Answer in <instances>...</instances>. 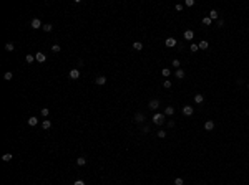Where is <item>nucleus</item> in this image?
Masks as SVG:
<instances>
[{
	"label": "nucleus",
	"instance_id": "14",
	"mask_svg": "<svg viewBox=\"0 0 249 185\" xmlns=\"http://www.w3.org/2000/svg\"><path fill=\"white\" fill-rule=\"evenodd\" d=\"M42 127H43V129H50L52 127V121L50 119H45L43 122H42Z\"/></svg>",
	"mask_w": 249,
	"mask_h": 185
},
{
	"label": "nucleus",
	"instance_id": "25",
	"mask_svg": "<svg viewBox=\"0 0 249 185\" xmlns=\"http://www.w3.org/2000/svg\"><path fill=\"white\" fill-rule=\"evenodd\" d=\"M33 60H35V55H27V56H25L27 63H33Z\"/></svg>",
	"mask_w": 249,
	"mask_h": 185
},
{
	"label": "nucleus",
	"instance_id": "26",
	"mask_svg": "<svg viewBox=\"0 0 249 185\" xmlns=\"http://www.w3.org/2000/svg\"><path fill=\"white\" fill-rule=\"evenodd\" d=\"M203 23H204V25H211V23H213V20L209 18V17H204V18H203Z\"/></svg>",
	"mask_w": 249,
	"mask_h": 185
},
{
	"label": "nucleus",
	"instance_id": "29",
	"mask_svg": "<svg viewBox=\"0 0 249 185\" xmlns=\"http://www.w3.org/2000/svg\"><path fill=\"white\" fill-rule=\"evenodd\" d=\"M48 114H50V111H48L47 107H43V109H42V116H43V117H47Z\"/></svg>",
	"mask_w": 249,
	"mask_h": 185
},
{
	"label": "nucleus",
	"instance_id": "2",
	"mask_svg": "<svg viewBox=\"0 0 249 185\" xmlns=\"http://www.w3.org/2000/svg\"><path fill=\"white\" fill-rule=\"evenodd\" d=\"M148 107L151 111H156L158 107H160V101H158V99H151V101H150V104H148Z\"/></svg>",
	"mask_w": 249,
	"mask_h": 185
},
{
	"label": "nucleus",
	"instance_id": "17",
	"mask_svg": "<svg viewBox=\"0 0 249 185\" xmlns=\"http://www.w3.org/2000/svg\"><path fill=\"white\" fill-rule=\"evenodd\" d=\"M12 159H13L12 154H3V155H2V160H3V162H10Z\"/></svg>",
	"mask_w": 249,
	"mask_h": 185
},
{
	"label": "nucleus",
	"instance_id": "35",
	"mask_svg": "<svg viewBox=\"0 0 249 185\" xmlns=\"http://www.w3.org/2000/svg\"><path fill=\"white\" fill-rule=\"evenodd\" d=\"M194 5V0H186V7H193Z\"/></svg>",
	"mask_w": 249,
	"mask_h": 185
},
{
	"label": "nucleus",
	"instance_id": "30",
	"mask_svg": "<svg viewBox=\"0 0 249 185\" xmlns=\"http://www.w3.org/2000/svg\"><path fill=\"white\" fill-rule=\"evenodd\" d=\"M171 65H173L174 68H178V69H180V65H181V63H180V60H173V63H171Z\"/></svg>",
	"mask_w": 249,
	"mask_h": 185
},
{
	"label": "nucleus",
	"instance_id": "22",
	"mask_svg": "<svg viewBox=\"0 0 249 185\" xmlns=\"http://www.w3.org/2000/svg\"><path fill=\"white\" fill-rule=\"evenodd\" d=\"M42 28H43V31H47V33H50V31L53 30V27H52L50 23H47V25H43V27H42Z\"/></svg>",
	"mask_w": 249,
	"mask_h": 185
},
{
	"label": "nucleus",
	"instance_id": "39",
	"mask_svg": "<svg viewBox=\"0 0 249 185\" xmlns=\"http://www.w3.org/2000/svg\"><path fill=\"white\" fill-rule=\"evenodd\" d=\"M247 89H249V83H247Z\"/></svg>",
	"mask_w": 249,
	"mask_h": 185
},
{
	"label": "nucleus",
	"instance_id": "18",
	"mask_svg": "<svg viewBox=\"0 0 249 185\" xmlns=\"http://www.w3.org/2000/svg\"><path fill=\"white\" fill-rule=\"evenodd\" d=\"M85 164H86V159H85V157H78V159H76V165L82 167V165H85Z\"/></svg>",
	"mask_w": 249,
	"mask_h": 185
},
{
	"label": "nucleus",
	"instance_id": "5",
	"mask_svg": "<svg viewBox=\"0 0 249 185\" xmlns=\"http://www.w3.org/2000/svg\"><path fill=\"white\" fill-rule=\"evenodd\" d=\"M164 45H166V46L168 48H173V46H176V40H174V38H168V40L166 41H164Z\"/></svg>",
	"mask_w": 249,
	"mask_h": 185
},
{
	"label": "nucleus",
	"instance_id": "23",
	"mask_svg": "<svg viewBox=\"0 0 249 185\" xmlns=\"http://www.w3.org/2000/svg\"><path fill=\"white\" fill-rule=\"evenodd\" d=\"M5 50L7 51H13V50H15V45H13V43H7L5 45Z\"/></svg>",
	"mask_w": 249,
	"mask_h": 185
},
{
	"label": "nucleus",
	"instance_id": "6",
	"mask_svg": "<svg viewBox=\"0 0 249 185\" xmlns=\"http://www.w3.org/2000/svg\"><path fill=\"white\" fill-rule=\"evenodd\" d=\"M80 78V71L78 69H72V71H70V79H78Z\"/></svg>",
	"mask_w": 249,
	"mask_h": 185
},
{
	"label": "nucleus",
	"instance_id": "40",
	"mask_svg": "<svg viewBox=\"0 0 249 185\" xmlns=\"http://www.w3.org/2000/svg\"><path fill=\"white\" fill-rule=\"evenodd\" d=\"M247 116H249V111H247Z\"/></svg>",
	"mask_w": 249,
	"mask_h": 185
},
{
	"label": "nucleus",
	"instance_id": "21",
	"mask_svg": "<svg viewBox=\"0 0 249 185\" xmlns=\"http://www.w3.org/2000/svg\"><path fill=\"white\" fill-rule=\"evenodd\" d=\"M176 78H180V79H183L184 78V71H183V69H176Z\"/></svg>",
	"mask_w": 249,
	"mask_h": 185
},
{
	"label": "nucleus",
	"instance_id": "36",
	"mask_svg": "<svg viewBox=\"0 0 249 185\" xmlns=\"http://www.w3.org/2000/svg\"><path fill=\"white\" fill-rule=\"evenodd\" d=\"M73 185H85V182H83V180H75V183Z\"/></svg>",
	"mask_w": 249,
	"mask_h": 185
},
{
	"label": "nucleus",
	"instance_id": "37",
	"mask_svg": "<svg viewBox=\"0 0 249 185\" xmlns=\"http://www.w3.org/2000/svg\"><path fill=\"white\" fill-rule=\"evenodd\" d=\"M143 132H145V134H148V132H150V126H145V127H143Z\"/></svg>",
	"mask_w": 249,
	"mask_h": 185
},
{
	"label": "nucleus",
	"instance_id": "3",
	"mask_svg": "<svg viewBox=\"0 0 249 185\" xmlns=\"http://www.w3.org/2000/svg\"><path fill=\"white\" fill-rule=\"evenodd\" d=\"M193 106H183V114L184 116H193Z\"/></svg>",
	"mask_w": 249,
	"mask_h": 185
},
{
	"label": "nucleus",
	"instance_id": "8",
	"mask_svg": "<svg viewBox=\"0 0 249 185\" xmlns=\"http://www.w3.org/2000/svg\"><path fill=\"white\" fill-rule=\"evenodd\" d=\"M95 83H96L98 86H103L105 83H106V78H105V76H98V78L95 79Z\"/></svg>",
	"mask_w": 249,
	"mask_h": 185
},
{
	"label": "nucleus",
	"instance_id": "4",
	"mask_svg": "<svg viewBox=\"0 0 249 185\" xmlns=\"http://www.w3.org/2000/svg\"><path fill=\"white\" fill-rule=\"evenodd\" d=\"M42 27H43V25H42V22L38 18H33V20H32V28L38 30V28H42Z\"/></svg>",
	"mask_w": 249,
	"mask_h": 185
},
{
	"label": "nucleus",
	"instance_id": "20",
	"mask_svg": "<svg viewBox=\"0 0 249 185\" xmlns=\"http://www.w3.org/2000/svg\"><path fill=\"white\" fill-rule=\"evenodd\" d=\"M209 18H211V20L218 18V10H211V12H209Z\"/></svg>",
	"mask_w": 249,
	"mask_h": 185
},
{
	"label": "nucleus",
	"instance_id": "19",
	"mask_svg": "<svg viewBox=\"0 0 249 185\" xmlns=\"http://www.w3.org/2000/svg\"><path fill=\"white\" fill-rule=\"evenodd\" d=\"M37 122H38V119L35 116H32V117H28V126H37Z\"/></svg>",
	"mask_w": 249,
	"mask_h": 185
},
{
	"label": "nucleus",
	"instance_id": "27",
	"mask_svg": "<svg viewBox=\"0 0 249 185\" xmlns=\"http://www.w3.org/2000/svg\"><path fill=\"white\" fill-rule=\"evenodd\" d=\"M3 78H5V79H7V81H10V79H12V78H13V75H12V73H10V71H8V73H5V75H3Z\"/></svg>",
	"mask_w": 249,
	"mask_h": 185
},
{
	"label": "nucleus",
	"instance_id": "12",
	"mask_svg": "<svg viewBox=\"0 0 249 185\" xmlns=\"http://www.w3.org/2000/svg\"><path fill=\"white\" fill-rule=\"evenodd\" d=\"M174 114V107L173 106H168L166 109H164V116H173Z\"/></svg>",
	"mask_w": 249,
	"mask_h": 185
},
{
	"label": "nucleus",
	"instance_id": "34",
	"mask_svg": "<svg viewBox=\"0 0 249 185\" xmlns=\"http://www.w3.org/2000/svg\"><path fill=\"white\" fill-rule=\"evenodd\" d=\"M161 73H163V76H170V68H164Z\"/></svg>",
	"mask_w": 249,
	"mask_h": 185
},
{
	"label": "nucleus",
	"instance_id": "33",
	"mask_svg": "<svg viewBox=\"0 0 249 185\" xmlns=\"http://www.w3.org/2000/svg\"><path fill=\"white\" fill-rule=\"evenodd\" d=\"M198 50H199V46H198L196 43H193V45H191V51H194V53H196Z\"/></svg>",
	"mask_w": 249,
	"mask_h": 185
},
{
	"label": "nucleus",
	"instance_id": "10",
	"mask_svg": "<svg viewBox=\"0 0 249 185\" xmlns=\"http://www.w3.org/2000/svg\"><path fill=\"white\" fill-rule=\"evenodd\" d=\"M203 101H204V96H203V94H199V93L194 94V103H196V104H201Z\"/></svg>",
	"mask_w": 249,
	"mask_h": 185
},
{
	"label": "nucleus",
	"instance_id": "1",
	"mask_svg": "<svg viewBox=\"0 0 249 185\" xmlns=\"http://www.w3.org/2000/svg\"><path fill=\"white\" fill-rule=\"evenodd\" d=\"M151 121L155 124H158V126H161L164 122V114H161V113H155L153 114V117H151Z\"/></svg>",
	"mask_w": 249,
	"mask_h": 185
},
{
	"label": "nucleus",
	"instance_id": "16",
	"mask_svg": "<svg viewBox=\"0 0 249 185\" xmlns=\"http://www.w3.org/2000/svg\"><path fill=\"white\" fill-rule=\"evenodd\" d=\"M133 48H135L136 51L143 50V43H141V41H135V43H133Z\"/></svg>",
	"mask_w": 249,
	"mask_h": 185
},
{
	"label": "nucleus",
	"instance_id": "9",
	"mask_svg": "<svg viewBox=\"0 0 249 185\" xmlns=\"http://www.w3.org/2000/svg\"><path fill=\"white\" fill-rule=\"evenodd\" d=\"M183 36H184V40H193V38H194V33H193L191 30H186Z\"/></svg>",
	"mask_w": 249,
	"mask_h": 185
},
{
	"label": "nucleus",
	"instance_id": "13",
	"mask_svg": "<svg viewBox=\"0 0 249 185\" xmlns=\"http://www.w3.org/2000/svg\"><path fill=\"white\" fill-rule=\"evenodd\" d=\"M135 121H136V122H143V121H145V114L136 113V114H135Z\"/></svg>",
	"mask_w": 249,
	"mask_h": 185
},
{
	"label": "nucleus",
	"instance_id": "15",
	"mask_svg": "<svg viewBox=\"0 0 249 185\" xmlns=\"http://www.w3.org/2000/svg\"><path fill=\"white\" fill-rule=\"evenodd\" d=\"M198 46H199V50H206V48L209 46V43H208L206 40H203V41H199V45H198Z\"/></svg>",
	"mask_w": 249,
	"mask_h": 185
},
{
	"label": "nucleus",
	"instance_id": "32",
	"mask_svg": "<svg viewBox=\"0 0 249 185\" xmlns=\"http://www.w3.org/2000/svg\"><path fill=\"white\" fill-rule=\"evenodd\" d=\"M171 84H173V83H171L170 79H166V81L163 83V86H164V88H171Z\"/></svg>",
	"mask_w": 249,
	"mask_h": 185
},
{
	"label": "nucleus",
	"instance_id": "28",
	"mask_svg": "<svg viewBox=\"0 0 249 185\" xmlns=\"http://www.w3.org/2000/svg\"><path fill=\"white\" fill-rule=\"evenodd\" d=\"M158 137L164 139V137H166V131H158Z\"/></svg>",
	"mask_w": 249,
	"mask_h": 185
},
{
	"label": "nucleus",
	"instance_id": "38",
	"mask_svg": "<svg viewBox=\"0 0 249 185\" xmlns=\"http://www.w3.org/2000/svg\"><path fill=\"white\" fill-rule=\"evenodd\" d=\"M174 8H176V10H178V12H181V10H183V5H180V3H178V5H176V7H174Z\"/></svg>",
	"mask_w": 249,
	"mask_h": 185
},
{
	"label": "nucleus",
	"instance_id": "24",
	"mask_svg": "<svg viewBox=\"0 0 249 185\" xmlns=\"http://www.w3.org/2000/svg\"><path fill=\"white\" fill-rule=\"evenodd\" d=\"M52 51H53V53H60V51H62L60 45H53V46H52Z\"/></svg>",
	"mask_w": 249,
	"mask_h": 185
},
{
	"label": "nucleus",
	"instance_id": "31",
	"mask_svg": "<svg viewBox=\"0 0 249 185\" xmlns=\"http://www.w3.org/2000/svg\"><path fill=\"white\" fill-rule=\"evenodd\" d=\"M174 185H183V179H181V177L174 179Z\"/></svg>",
	"mask_w": 249,
	"mask_h": 185
},
{
	"label": "nucleus",
	"instance_id": "11",
	"mask_svg": "<svg viewBox=\"0 0 249 185\" xmlns=\"http://www.w3.org/2000/svg\"><path fill=\"white\" fill-rule=\"evenodd\" d=\"M35 60H37L38 63H43L45 60H47V56H45L43 53H37V55H35Z\"/></svg>",
	"mask_w": 249,
	"mask_h": 185
},
{
	"label": "nucleus",
	"instance_id": "7",
	"mask_svg": "<svg viewBox=\"0 0 249 185\" xmlns=\"http://www.w3.org/2000/svg\"><path fill=\"white\" fill-rule=\"evenodd\" d=\"M204 129H206V131H213V129H214V122H213L211 119L206 121V122H204Z\"/></svg>",
	"mask_w": 249,
	"mask_h": 185
}]
</instances>
